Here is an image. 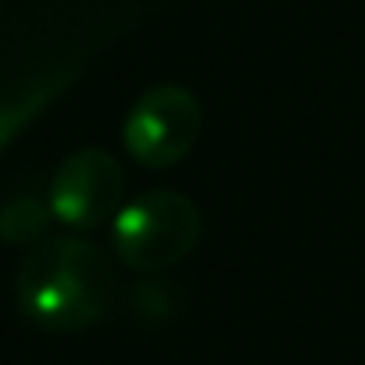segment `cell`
I'll list each match as a JSON object with an SVG mask.
<instances>
[{"label": "cell", "instance_id": "5", "mask_svg": "<svg viewBox=\"0 0 365 365\" xmlns=\"http://www.w3.org/2000/svg\"><path fill=\"white\" fill-rule=\"evenodd\" d=\"M76 65L72 68H65V72H54V76H47L40 86H33L29 93H22L19 101H11V104H0V147H4L8 140H15V133L29 122V118H36L72 79H76Z\"/></svg>", "mask_w": 365, "mask_h": 365}, {"label": "cell", "instance_id": "4", "mask_svg": "<svg viewBox=\"0 0 365 365\" xmlns=\"http://www.w3.org/2000/svg\"><path fill=\"white\" fill-rule=\"evenodd\" d=\"M125 172L104 147L68 154L51 179V212L72 230H93L122 212Z\"/></svg>", "mask_w": 365, "mask_h": 365}, {"label": "cell", "instance_id": "3", "mask_svg": "<svg viewBox=\"0 0 365 365\" xmlns=\"http://www.w3.org/2000/svg\"><path fill=\"white\" fill-rule=\"evenodd\" d=\"M201 133V104L190 90L161 83L140 93V101L129 108L122 140L125 150L150 168H168L182 161Z\"/></svg>", "mask_w": 365, "mask_h": 365}, {"label": "cell", "instance_id": "2", "mask_svg": "<svg viewBox=\"0 0 365 365\" xmlns=\"http://www.w3.org/2000/svg\"><path fill=\"white\" fill-rule=\"evenodd\" d=\"M201 237V212L187 194L150 190L115 215V255L136 272H158L182 262Z\"/></svg>", "mask_w": 365, "mask_h": 365}, {"label": "cell", "instance_id": "1", "mask_svg": "<svg viewBox=\"0 0 365 365\" xmlns=\"http://www.w3.org/2000/svg\"><path fill=\"white\" fill-rule=\"evenodd\" d=\"M19 308L51 333L93 326L115 297V269L101 247L79 237L36 244L15 276Z\"/></svg>", "mask_w": 365, "mask_h": 365}, {"label": "cell", "instance_id": "6", "mask_svg": "<svg viewBox=\"0 0 365 365\" xmlns=\"http://www.w3.org/2000/svg\"><path fill=\"white\" fill-rule=\"evenodd\" d=\"M51 205H43L40 197H29V194H19L11 201H4L0 208V240L8 244H33L47 233L51 226Z\"/></svg>", "mask_w": 365, "mask_h": 365}]
</instances>
